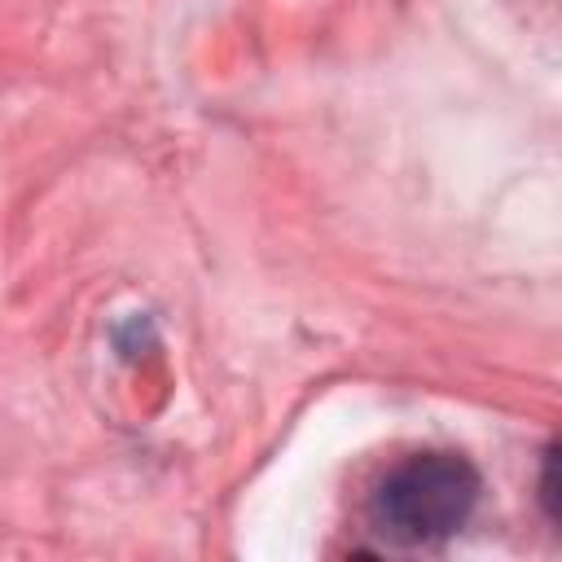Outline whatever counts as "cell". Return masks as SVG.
Segmentation results:
<instances>
[{"mask_svg": "<svg viewBox=\"0 0 562 562\" xmlns=\"http://www.w3.org/2000/svg\"><path fill=\"white\" fill-rule=\"evenodd\" d=\"M479 501V470L457 452H422L400 461L373 492V531L391 544H439L465 527Z\"/></svg>", "mask_w": 562, "mask_h": 562, "instance_id": "1", "label": "cell"}, {"mask_svg": "<svg viewBox=\"0 0 562 562\" xmlns=\"http://www.w3.org/2000/svg\"><path fill=\"white\" fill-rule=\"evenodd\" d=\"M540 501H544V514L558 522V448L544 452V474H540Z\"/></svg>", "mask_w": 562, "mask_h": 562, "instance_id": "2", "label": "cell"}]
</instances>
